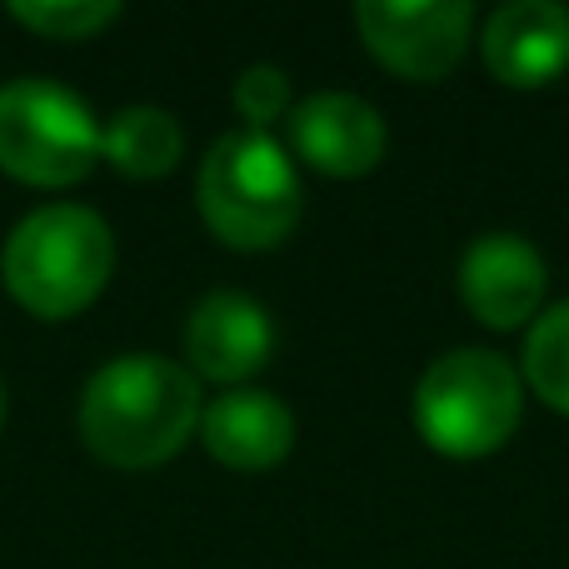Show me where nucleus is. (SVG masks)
I'll use <instances>...</instances> for the list:
<instances>
[{
	"instance_id": "obj_1",
	"label": "nucleus",
	"mask_w": 569,
	"mask_h": 569,
	"mask_svg": "<svg viewBox=\"0 0 569 569\" xmlns=\"http://www.w3.org/2000/svg\"><path fill=\"white\" fill-rule=\"evenodd\" d=\"M200 380L166 355H120L80 395V435L116 470L166 465L200 425Z\"/></svg>"
},
{
	"instance_id": "obj_2",
	"label": "nucleus",
	"mask_w": 569,
	"mask_h": 569,
	"mask_svg": "<svg viewBox=\"0 0 569 569\" xmlns=\"http://www.w3.org/2000/svg\"><path fill=\"white\" fill-rule=\"evenodd\" d=\"M116 270V236L86 206H40L10 230L0 280L20 310L40 320L80 315Z\"/></svg>"
},
{
	"instance_id": "obj_3",
	"label": "nucleus",
	"mask_w": 569,
	"mask_h": 569,
	"mask_svg": "<svg viewBox=\"0 0 569 569\" xmlns=\"http://www.w3.org/2000/svg\"><path fill=\"white\" fill-rule=\"evenodd\" d=\"M196 200L230 250H270L300 220V176L266 130H230L200 166Z\"/></svg>"
},
{
	"instance_id": "obj_4",
	"label": "nucleus",
	"mask_w": 569,
	"mask_h": 569,
	"mask_svg": "<svg viewBox=\"0 0 569 569\" xmlns=\"http://www.w3.org/2000/svg\"><path fill=\"white\" fill-rule=\"evenodd\" d=\"M520 375L490 350H450L415 385V425L450 460L495 455L520 425Z\"/></svg>"
},
{
	"instance_id": "obj_5",
	"label": "nucleus",
	"mask_w": 569,
	"mask_h": 569,
	"mask_svg": "<svg viewBox=\"0 0 569 569\" xmlns=\"http://www.w3.org/2000/svg\"><path fill=\"white\" fill-rule=\"evenodd\" d=\"M100 160V120L56 80L0 86V170L40 190H66Z\"/></svg>"
},
{
	"instance_id": "obj_6",
	"label": "nucleus",
	"mask_w": 569,
	"mask_h": 569,
	"mask_svg": "<svg viewBox=\"0 0 569 569\" xmlns=\"http://www.w3.org/2000/svg\"><path fill=\"white\" fill-rule=\"evenodd\" d=\"M475 10L465 0H365L355 10V26L365 36V50L375 60L410 80H440L460 66L465 40H470Z\"/></svg>"
},
{
	"instance_id": "obj_7",
	"label": "nucleus",
	"mask_w": 569,
	"mask_h": 569,
	"mask_svg": "<svg viewBox=\"0 0 569 569\" xmlns=\"http://www.w3.org/2000/svg\"><path fill=\"white\" fill-rule=\"evenodd\" d=\"M276 350V325H270L266 305L250 295L216 290L190 310L186 320V360L190 375H206L220 385H240L260 370Z\"/></svg>"
},
{
	"instance_id": "obj_8",
	"label": "nucleus",
	"mask_w": 569,
	"mask_h": 569,
	"mask_svg": "<svg viewBox=\"0 0 569 569\" xmlns=\"http://www.w3.org/2000/svg\"><path fill=\"white\" fill-rule=\"evenodd\" d=\"M460 295L475 320L495 330L525 325L545 300V260L525 236L495 230L480 236L460 260Z\"/></svg>"
},
{
	"instance_id": "obj_9",
	"label": "nucleus",
	"mask_w": 569,
	"mask_h": 569,
	"mask_svg": "<svg viewBox=\"0 0 569 569\" xmlns=\"http://www.w3.org/2000/svg\"><path fill=\"white\" fill-rule=\"evenodd\" d=\"M290 146L320 176H365L385 160V120L375 106L345 90H320L290 110Z\"/></svg>"
},
{
	"instance_id": "obj_10",
	"label": "nucleus",
	"mask_w": 569,
	"mask_h": 569,
	"mask_svg": "<svg viewBox=\"0 0 569 569\" xmlns=\"http://www.w3.org/2000/svg\"><path fill=\"white\" fill-rule=\"evenodd\" d=\"M485 66L515 90L550 86L569 66V10L555 0H510L485 20Z\"/></svg>"
},
{
	"instance_id": "obj_11",
	"label": "nucleus",
	"mask_w": 569,
	"mask_h": 569,
	"mask_svg": "<svg viewBox=\"0 0 569 569\" xmlns=\"http://www.w3.org/2000/svg\"><path fill=\"white\" fill-rule=\"evenodd\" d=\"M200 440L230 470H270L295 445V415L270 390H226L200 410Z\"/></svg>"
},
{
	"instance_id": "obj_12",
	"label": "nucleus",
	"mask_w": 569,
	"mask_h": 569,
	"mask_svg": "<svg viewBox=\"0 0 569 569\" xmlns=\"http://www.w3.org/2000/svg\"><path fill=\"white\" fill-rule=\"evenodd\" d=\"M180 150H186L180 120L160 106H126L100 130V160H110L130 180H156L176 170Z\"/></svg>"
},
{
	"instance_id": "obj_13",
	"label": "nucleus",
	"mask_w": 569,
	"mask_h": 569,
	"mask_svg": "<svg viewBox=\"0 0 569 569\" xmlns=\"http://www.w3.org/2000/svg\"><path fill=\"white\" fill-rule=\"evenodd\" d=\"M525 380L550 410L569 415V300L545 310L525 340Z\"/></svg>"
},
{
	"instance_id": "obj_14",
	"label": "nucleus",
	"mask_w": 569,
	"mask_h": 569,
	"mask_svg": "<svg viewBox=\"0 0 569 569\" xmlns=\"http://www.w3.org/2000/svg\"><path fill=\"white\" fill-rule=\"evenodd\" d=\"M10 16L46 40H90L120 20L116 0H16Z\"/></svg>"
},
{
	"instance_id": "obj_15",
	"label": "nucleus",
	"mask_w": 569,
	"mask_h": 569,
	"mask_svg": "<svg viewBox=\"0 0 569 569\" xmlns=\"http://www.w3.org/2000/svg\"><path fill=\"white\" fill-rule=\"evenodd\" d=\"M236 110L250 120V130H266L290 110V80L280 66H250L236 80Z\"/></svg>"
},
{
	"instance_id": "obj_16",
	"label": "nucleus",
	"mask_w": 569,
	"mask_h": 569,
	"mask_svg": "<svg viewBox=\"0 0 569 569\" xmlns=\"http://www.w3.org/2000/svg\"><path fill=\"white\" fill-rule=\"evenodd\" d=\"M0 425H6V385H0Z\"/></svg>"
}]
</instances>
